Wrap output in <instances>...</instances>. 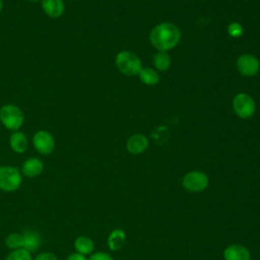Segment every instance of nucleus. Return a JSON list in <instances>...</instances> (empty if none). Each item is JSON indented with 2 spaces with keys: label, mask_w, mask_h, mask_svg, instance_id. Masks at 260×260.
Wrapping results in <instances>:
<instances>
[{
  "label": "nucleus",
  "mask_w": 260,
  "mask_h": 260,
  "mask_svg": "<svg viewBox=\"0 0 260 260\" xmlns=\"http://www.w3.org/2000/svg\"><path fill=\"white\" fill-rule=\"evenodd\" d=\"M150 42L159 51H167L174 48L180 41V30L172 23H161L152 28Z\"/></svg>",
  "instance_id": "1"
},
{
  "label": "nucleus",
  "mask_w": 260,
  "mask_h": 260,
  "mask_svg": "<svg viewBox=\"0 0 260 260\" xmlns=\"http://www.w3.org/2000/svg\"><path fill=\"white\" fill-rule=\"evenodd\" d=\"M22 183L21 172L13 166H0V190L14 192Z\"/></svg>",
  "instance_id": "2"
},
{
  "label": "nucleus",
  "mask_w": 260,
  "mask_h": 260,
  "mask_svg": "<svg viewBox=\"0 0 260 260\" xmlns=\"http://www.w3.org/2000/svg\"><path fill=\"white\" fill-rule=\"evenodd\" d=\"M0 121L5 128L17 131L24 122L23 112L14 105H5L0 109Z\"/></svg>",
  "instance_id": "3"
},
{
  "label": "nucleus",
  "mask_w": 260,
  "mask_h": 260,
  "mask_svg": "<svg viewBox=\"0 0 260 260\" xmlns=\"http://www.w3.org/2000/svg\"><path fill=\"white\" fill-rule=\"evenodd\" d=\"M116 65L122 73L129 76L138 74L142 68L139 58L129 51H122L117 55Z\"/></svg>",
  "instance_id": "4"
},
{
  "label": "nucleus",
  "mask_w": 260,
  "mask_h": 260,
  "mask_svg": "<svg viewBox=\"0 0 260 260\" xmlns=\"http://www.w3.org/2000/svg\"><path fill=\"white\" fill-rule=\"evenodd\" d=\"M182 185L190 192H201L207 187L208 178L203 172L192 171L184 176Z\"/></svg>",
  "instance_id": "5"
},
{
  "label": "nucleus",
  "mask_w": 260,
  "mask_h": 260,
  "mask_svg": "<svg viewBox=\"0 0 260 260\" xmlns=\"http://www.w3.org/2000/svg\"><path fill=\"white\" fill-rule=\"evenodd\" d=\"M32 144L35 149L43 154H51L55 149V139L53 135L46 130H39L32 137Z\"/></svg>",
  "instance_id": "6"
},
{
  "label": "nucleus",
  "mask_w": 260,
  "mask_h": 260,
  "mask_svg": "<svg viewBox=\"0 0 260 260\" xmlns=\"http://www.w3.org/2000/svg\"><path fill=\"white\" fill-rule=\"evenodd\" d=\"M233 107L236 114L243 119H247L254 114L255 104L251 96L246 93H239L235 96Z\"/></svg>",
  "instance_id": "7"
},
{
  "label": "nucleus",
  "mask_w": 260,
  "mask_h": 260,
  "mask_svg": "<svg viewBox=\"0 0 260 260\" xmlns=\"http://www.w3.org/2000/svg\"><path fill=\"white\" fill-rule=\"evenodd\" d=\"M238 70L246 76L255 75L260 68L259 61L252 55H243L237 61Z\"/></svg>",
  "instance_id": "8"
},
{
  "label": "nucleus",
  "mask_w": 260,
  "mask_h": 260,
  "mask_svg": "<svg viewBox=\"0 0 260 260\" xmlns=\"http://www.w3.org/2000/svg\"><path fill=\"white\" fill-rule=\"evenodd\" d=\"M22 248L29 253L38 252L42 246V238L37 231L27 230L22 234Z\"/></svg>",
  "instance_id": "9"
},
{
  "label": "nucleus",
  "mask_w": 260,
  "mask_h": 260,
  "mask_svg": "<svg viewBox=\"0 0 260 260\" xmlns=\"http://www.w3.org/2000/svg\"><path fill=\"white\" fill-rule=\"evenodd\" d=\"M44 170L43 161L38 157L26 158L21 166V174L27 178H36L42 174Z\"/></svg>",
  "instance_id": "10"
},
{
  "label": "nucleus",
  "mask_w": 260,
  "mask_h": 260,
  "mask_svg": "<svg viewBox=\"0 0 260 260\" xmlns=\"http://www.w3.org/2000/svg\"><path fill=\"white\" fill-rule=\"evenodd\" d=\"M224 260H250L248 249L239 244H232L223 251Z\"/></svg>",
  "instance_id": "11"
},
{
  "label": "nucleus",
  "mask_w": 260,
  "mask_h": 260,
  "mask_svg": "<svg viewBox=\"0 0 260 260\" xmlns=\"http://www.w3.org/2000/svg\"><path fill=\"white\" fill-rule=\"evenodd\" d=\"M42 8L47 15L53 18L60 17L65 11V5L62 0H42Z\"/></svg>",
  "instance_id": "12"
},
{
  "label": "nucleus",
  "mask_w": 260,
  "mask_h": 260,
  "mask_svg": "<svg viewBox=\"0 0 260 260\" xmlns=\"http://www.w3.org/2000/svg\"><path fill=\"white\" fill-rule=\"evenodd\" d=\"M148 145L146 137L142 134H134L127 141V149L133 154H138L143 152Z\"/></svg>",
  "instance_id": "13"
},
{
  "label": "nucleus",
  "mask_w": 260,
  "mask_h": 260,
  "mask_svg": "<svg viewBox=\"0 0 260 260\" xmlns=\"http://www.w3.org/2000/svg\"><path fill=\"white\" fill-rule=\"evenodd\" d=\"M9 145L16 153H23L27 149V138L20 131H14L9 138Z\"/></svg>",
  "instance_id": "14"
},
{
  "label": "nucleus",
  "mask_w": 260,
  "mask_h": 260,
  "mask_svg": "<svg viewBox=\"0 0 260 260\" xmlns=\"http://www.w3.org/2000/svg\"><path fill=\"white\" fill-rule=\"evenodd\" d=\"M74 249L77 253L81 254V255H90L92 254L93 250H94V244L93 241L86 237V236H78L75 240H74Z\"/></svg>",
  "instance_id": "15"
},
{
  "label": "nucleus",
  "mask_w": 260,
  "mask_h": 260,
  "mask_svg": "<svg viewBox=\"0 0 260 260\" xmlns=\"http://www.w3.org/2000/svg\"><path fill=\"white\" fill-rule=\"evenodd\" d=\"M126 240V234L123 230L121 229H116L112 231L108 237L107 244L110 250L112 251H117L122 248Z\"/></svg>",
  "instance_id": "16"
},
{
  "label": "nucleus",
  "mask_w": 260,
  "mask_h": 260,
  "mask_svg": "<svg viewBox=\"0 0 260 260\" xmlns=\"http://www.w3.org/2000/svg\"><path fill=\"white\" fill-rule=\"evenodd\" d=\"M138 74H139V77H140L141 81H143L145 84L153 85V84L157 83V81H158V75L152 69L141 68V70L139 71Z\"/></svg>",
  "instance_id": "17"
},
{
  "label": "nucleus",
  "mask_w": 260,
  "mask_h": 260,
  "mask_svg": "<svg viewBox=\"0 0 260 260\" xmlns=\"http://www.w3.org/2000/svg\"><path fill=\"white\" fill-rule=\"evenodd\" d=\"M4 243H5V246L8 249H10V251L20 249L22 248V236L21 234H18V233H11L5 238Z\"/></svg>",
  "instance_id": "18"
},
{
  "label": "nucleus",
  "mask_w": 260,
  "mask_h": 260,
  "mask_svg": "<svg viewBox=\"0 0 260 260\" xmlns=\"http://www.w3.org/2000/svg\"><path fill=\"white\" fill-rule=\"evenodd\" d=\"M153 61H154L155 67L158 70H161V71L167 70L170 67V64H171L170 56L164 51H160L157 54H155Z\"/></svg>",
  "instance_id": "19"
},
{
  "label": "nucleus",
  "mask_w": 260,
  "mask_h": 260,
  "mask_svg": "<svg viewBox=\"0 0 260 260\" xmlns=\"http://www.w3.org/2000/svg\"><path fill=\"white\" fill-rule=\"evenodd\" d=\"M5 260H34V258L31 253L24 250L23 248H20L10 251L7 254Z\"/></svg>",
  "instance_id": "20"
},
{
  "label": "nucleus",
  "mask_w": 260,
  "mask_h": 260,
  "mask_svg": "<svg viewBox=\"0 0 260 260\" xmlns=\"http://www.w3.org/2000/svg\"><path fill=\"white\" fill-rule=\"evenodd\" d=\"M228 31H229V35L234 37V38H238L242 35L243 32V27L241 24L237 23V22H234V23H231L229 26H228Z\"/></svg>",
  "instance_id": "21"
},
{
  "label": "nucleus",
  "mask_w": 260,
  "mask_h": 260,
  "mask_svg": "<svg viewBox=\"0 0 260 260\" xmlns=\"http://www.w3.org/2000/svg\"><path fill=\"white\" fill-rule=\"evenodd\" d=\"M34 260H58L57 256L51 252V251H44V252H40L36 255V257L34 258Z\"/></svg>",
  "instance_id": "22"
},
{
  "label": "nucleus",
  "mask_w": 260,
  "mask_h": 260,
  "mask_svg": "<svg viewBox=\"0 0 260 260\" xmlns=\"http://www.w3.org/2000/svg\"><path fill=\"white\" fill-rule=\"evenodd\" d=\"M87 260H113V257L106 253V252H95V253H92L90 254L89 258Z\"/></svg>",
  "instance_id": "23"
},
{
  "label": "nucleus",
  "mask_w": 260,
  "mask_h": 260,
  "mask_svg": "<svg viewBox=\"0 0 260 260\" xmlns=\"http://www.w3.org/2000/svg\"><path fill=\"white\" fill-rule=\"evenodd\" d=\"M66 260H87L86 257L84 255H81L77 252H74V253H71Z\"/></svg>",
  "instance_id": "24"
},
{
  "label": "nucleus",
  "mask_w": 260,
  "mask_h": 260,
  "mask_svg": "<svg viewBox=\"0 0 260 260\" xmlns=\"http://www.w3.org/2000/svg\"><path fill=\"white\" fill-rule=\"evenodd\" d=\"M2 7H3V2H2V0H0V11L2 10Z\"/></svg>",
  "instance_id": "25"
},
{
  "label": "nucleus",
  "mask_w": 260,
  "mask_h": 260,
  "mask_svg": "<svg viewBox=\"0 0 260 260\" xmlns=\"http://www.w3.org/2000/svg\"><path fill=\"white\" fill-rule=\"evenodd\" d=\"M29 1H32V2H37V1H39V0H29Z\"/></svg>",
  "instance_id": "26"
}]
</instances>
